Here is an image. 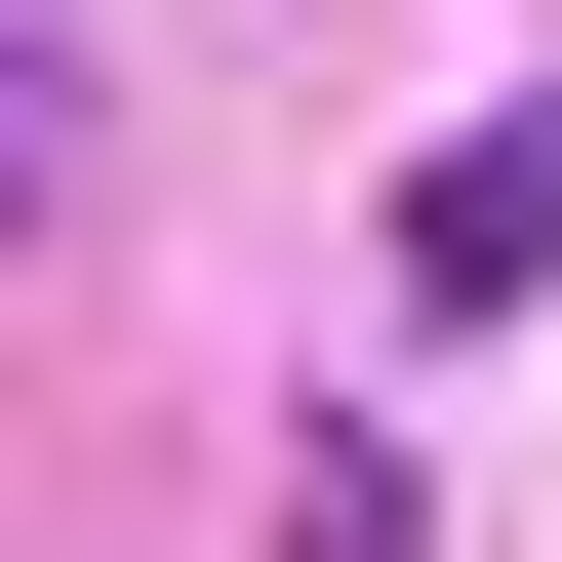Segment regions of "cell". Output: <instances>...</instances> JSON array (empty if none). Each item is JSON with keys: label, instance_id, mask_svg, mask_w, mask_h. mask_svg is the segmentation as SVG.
<instances>
[{"label": "cell", "instance_id": "6da1fadb", "mask_svg": "<svg viewBox=\"0 0 562 562\" xmlns=\"http://www.w3.org/2000/svg\"><path fill=\"white\" fill-rule=\"evenodd\" d=\"M402 281H442V322H562V121H442V161H402Z\"/></svg>", "mask_w": 562, "mask_h": 562}, {"label": "cell", "instance_id": "7a4b0ae2", "mask_svg": "<svg viewBox=\"0 0 562 562\" xmlns=\"http://www.w3.org/2000/svg\"><path fill=\"white\" fill-rule=\"evenodd\" d=\"M41 161H81V81H41V41H0V241H41Z\"/></svg>", "mask_w": 562, "mask_h": 562}]
</instances>
